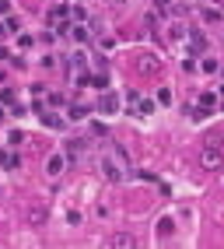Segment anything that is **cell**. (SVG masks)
Returning a JSON list of instances; mask_svg holds the SVG:
<instances>
[{"label":"cell","mask_w":224,"mask_h":249,"mask_svg":"<svg viewBox=\"0 0 224 249\" xmlns=\"http://www.w3.org/2000/svg\"><path fill=\"white\" fill-rule=\"evenodd\" d=\"M46 102H49V106H63V95H60V91H53L49 98H46Z\"/></svg>","instance_id":"cell-21"},{"label":"cell","mask_w":224,"mask_h":249,"mask_svg":"<svg viewBox=\"0 0 224 249\" xmlns=\"http://www.w3.org/2000/svg\"><path fill=\"white\" fill-rule=\"evenodd\" d=\"M7 144H11V147H21V144H25V134H21V130H11Z\"/></svg>","instance_id":"cell-13"},{"label":"cell","mask_w":224,"mask_h":249,"mask_svg":"<svg viewBox=\"0 0 224 249\" xmlns=\"http://www.w3.org/2000/svg\"><path fill=\"white\" fill-rule=\"evenodd\" d=\"M200 165H203V169H210V172L224 169V141H221V134H207V137H203Z\"/></svg>","instance_id":"cell-1"},{"label":"cell","mask_w":224,"mask_h":249,"mask_svg":"<svg viewBox=\"0 0 224 249\" xmlns=\"http://www.w3.org/2000/svg\"><path fill=\"white\" fill-rule=\"evenodd\" d=\"M126 98H130V112H133V116H151V112H154V102H151V98H140L137 91H130Z\"/></svg>","instance_id":"cell-2"},{"label":"cell","mask_w":224,"mask_h":249,"mask_svg":"<svg viewBox=\"0 0 224 249\" xmlns=\"http://www.w3.org/2000/svg\"><path fill=\"white\" fill-rule=\"evenodd\" d=\"M109 246H119V249H133V246H140V239H137V235H130V231H112Z\"/></svg>","instance_id":"cell-3"},{"label":"cell","mask_w":224,"mask_h":249,"mask_svg":"<svg viewBox=\"0 0 224 249\" xmlns=\"http://www.w3.org/2000/svg\"><path fill=\"white\" fill-rule=\"evenodd\" d=\"M4 25H7V32H21V21L14 18V14H7V18H4Z\"/></svg>","instance_id":"cell-16"},{"label":"cell","mask_w":224,"mask_h":249,"mask_svg":"<svg viewBox=\"0 0 224 249\" xmlns=\"http://www.w3.org/2000/svg\"><path fill=\"white\" fill-rule=\"evenodd\" d=\"M4 36H7V25H4V21H0V39H4Z\"/></svg>","instance_id":"cell-23"},{"label":"cell","mask_w":224,"mask_h":249,"mask_svg":"<svg viewBox=\"0 0 224 249\" xmlns=\"http://www.w3.org/2000/svg\"><path fill=\"white\" fill-rule=\"evenodd\" d=\"M67 14H70V7H67V4H56V7L49 11V25H56V21H67Z\"/></svg>","instance_id":"cell-7"},{"label":"cell","mask_w":224,"mask_h":249,"mask_svg":"<svg viewBox=\"0 0 224 249\" xmlns=\"http://www.w3.org/2000/svg\"><path fill=\"white\" fill-rule=\"evenodd\" d=\"M0 14H11V0H0Z\"/></svg>","instance_id":"cell-22"},{"label":"cell","mask_w":224,"mask_h":249,"mask_svg":"<svg viewBox=\"0 0 224 249\" xmlns=\"http://www.w3.org/2000/svg\"><path fill=\"white\" fill-rule=\"evenodd\" d=\"M46 172H49V176H60V172H63V158H60V155H53L49 161H46Z\"/></svg>","instance_id":"cell-11"},{"label":"cell","mask_w":224,"mask_h":249,"mask_svg":"<svg viewBox=\"0 0 224 249\" xmlns=\"http://www.w3.org/2000/svg\"><path fill=\"white\" fill-rule=\"evenodd\" d=\"M28 221L35 225V228H42V225H46V207H39V204L28 207Z\"/></svg>","instance_id":"cell-6"},{"label":"cell","mask_w":224,"mask_h":249,"mask_svg":"<svg viewBox=\"0 0 224 249\" xmlns=\"http://www.w3.org/2000/svg\"><path fill=\"white\" fill-rule=\"evenodd\" d=\"M200 106H203V109H214V95L203 91V95H200Z\"/></svg>","instance_id":"cell-19"},{"label":"cell","mask_w":224,"mask_h":249,"mask_svg":"<svg viewBox=\"0 0 224 249\" xmlns=\"http://www.w3.org/2000/svg\"><path fill=\"white\" fill-rule=\"evenodd\" d=\"M116 109H119V95H116V91H102V98H98V112L112 116Z\"/></svg>","instance_id":"cell-4"},{"label":"cell","mask_w":224,"mask_h":249,"mask_svg":"<svg viewBox=\"0 0 224 249\" xmlns=\"http://www.w3.org/2000/svg\"><path fill=\"white\" fill-rule=\"evenodd\" d=\"M189 49H193V53H203V49H207V39H203V32H200V28L189 32Z\"/></svg>","instance_id":"cell-5"},{"label":"cell","mask_w":224,"mask_h":249,"mask_svg":"<svg viewBox=\"0 0 224 249\" xmlns=\"http://www.w3.org/2000/svg\"><path fill=\"white\" fill-rule=\"evenodd\" d=\"M14 98H18V91H14V88H4V91H0V102L14 106Z\"/></svg>","instance_id":"cell-14"},{"label":"cell","mask_w":224,"mask_h":249,"mask_svg":"<svg viewBox=\"0 0 224 249\" xmlns=\"http://www.w3.org/2000/svg\"><path fill=\"white\" fill-rule=\"evenodd\" d=\"M112 4H123V0H112Z\"/></svg>","instance_id":"cell-25"},{"label":"cell","mask_w":224,"mask_h":249,"mask_svg":"<svg viewBox=\"0 0 224 249\" xmlns=\"http://www.w3.org/2000/svg\"><path fill=\"white\" fill-rule=\"evenodd\" d=\"M88 112H91L88 106H81V102H74V106H70V120H84Z\"/></svg>","instance_id":"cell-12"},{"label":"cell","mask_w":224,"mask_h":249,"mask_svg":"<svg viewBox=\"0 0 224 249\" xmlns=\"http://www.w3.org/2000/svg\"><path fill=\"white\" fill-rule=\"evenodd\" d=\"M158 102H161V106H172V91H168V88H158Z\"/></svg>","instance_id":"cell-17"},{"label":"cell","mask_w":224,"mask_h":249,"mask_svg":"<svg viewBox=\"0 0 224 249\" xmlns=\"http://www.w3.org/2000/svg\"><path fill=\"white\" fill-rule=\"evenodd\" d=\"M0 165H4V169H18V165H21V158L14 155V151H0Z\"/></svg>","instance_id":"cell-8"},{"label":"cell","mask_w":224,"mask_h":249,"mask_svg":"<svg viewBox=\"0 0 224 249\" xmlns=\"http://www.w3.org/2000/svg\"><path fill=\"white\" fill-rule=\"evenodd\" d=\"M42 123L46 126H63V120H56V116H49V112H42Z\"/></svg>","instance_id":"cell-20"},{"label":"cell","mask_w":224,"mask_h":249,"mask_svg":"<svg viewBox=\"0 0 224 249\" xmlns=\"http://www.w3.org/2000/svg\"><path fill=\"white\" fill-rule=\"evenodd\" d=\"M172 231H175V221H172V218H161V221H158V239H168Z\"/></svg>","instance_id":"cell-9"},{"label":"cell","mask_w":224,"mask_h":249,"mask_svg":"<svg viewBox=\"0 0 224 249\" xmlns=\"http://www.w3.org/2000/svg\"><path fill=\"white\" fill-rule=\"evenodd\" d=\"M91 85L98 88V91H109V77H105V74H98V77H91Z\"/></svg>","instance_id":"cell-15"},{"label":"cell","mask_w":224,"mask_h":249,"mask_svg":"<svg viewBox=\"0 0 224 249\" xmlns=\"http://www.w3.org/2000/svg\"><path fill=\"white\" fill-rule=\"evenodd\" d=\"M217 67H221V63H217V60H214V56H207V60H203V71H207V74H214V71H217Z\"/></svg>","instance_id":"cell-18"},{"label":"cell","mask_w":224,"mask_h":249,"mask_svg":"<svg viewBox=\"0 0 224 249\" xmlns=\"http://www.w3.org/2000/svg\"><path fill=\"white\" fill-rule=\"evenodd\" d=\"M102 169H105V179H112V182L123 179V172L116 169V165H112V158H105V161H102Z\"/></svg>","instance_id":"cell-10"},{"label":"cell","mask_w":224,"mask_h":249,"mask_svg":"<svg viewBox=\"0 0 224 249\" xmlns=\"http://www.w3.org/2000/svg\"><path fill=\"white\" fill-rule=\"evenodd\" d=\"M4 116H7V112H4V109H0V120H4Z\"/></svg>","instance_id":"cell-24"}]
</instances>
